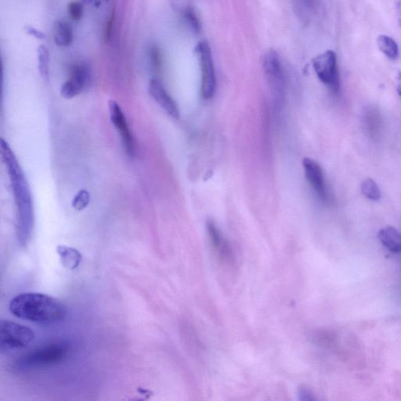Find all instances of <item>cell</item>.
Returning a JSON list of instances; mask_svg holds the SVG:
<instances>
[{"label":"cell","mask_w":401,"mask_h":401,"mask_svg":"<svg viewBox=\"0 0 401 401\" xmlns=\"http://www.w3.org/2000/svg\"><path fill=\"white\" fill-rule=\"evenodd\" d=\"M0 150L8 171L16 209V236L22 246L30 242L34 227V211L29 183L9 144L1 139Z\"/></svg>","instance_id":"obj_1"},{"label":"cell","mask_w":401,"mask_h":401,"mask_svg":"<svg viewBox=\"0 0 401 401\" xmlns=\"http://www.w3.org/2000/svg\"><path fill=\"white\" fill-rule=\"evenodd\" d=\"M9 309L19 319L40 324H55L68 315L67 306L60 300L38 293L18 295L11 299Z\"/></svg>","instance_id":"obj_2"},{"label":"cell","mask_w":401,"mask_h":401,"mask_svg":"<svg viewBox=\"0 0 401 401\" xmlns=\"http://www.w3.org/2000/svg\"><path fill=\"white\" fill-rule=\"evenodd\" d=\"M71 352V347L68 342L48 343L20 356L15 360L13 369L16 371H25L57 365L68 359Z\"/></svg>","instance_id":"obj_3"},{"label":"cell","mask_w":401,"mask_h":401,"mask_svg":"<svg viewBox=\"0 0 401 401\" xmlns=\"http://www.w3.org/2000/svg\"><path fill=\"white\" fill-rule=\"evenodd\" d=\"M35 341L31 328L8 320L0 321V351L24 349Z\"/></svg>","instance_id":"obj_4"},{"label":"cell","mask_w":401,"mask_h":401,"mask_svg":"<svg viewBox=\"0 0 401 401\" xmlns=\"http://www.w3.org/2000/svg\"><path fill=\"white\" fill-rule=\"evenodd\" d=\"M313 67L317 77L334 94L341 91V80L337 65V57L332 50L323 53L313 60Z\"/></svg>","instance_id":"obj_5"},{"label":"cell","mask_w":401,"mask_h":401,"mask_svg":"<svg viewBox=\"0 0 401 401\" xmlns=\"http://www.w3.org/2000/svg\"><path fill=\"white\" fill-rule=\"evenodd\" d=\"M198 55L200 71H202V85L200 92L205 99H210L216 92V80L213 56L208 43L200 42L196 48Z\"/></svg>","instance_id":"obj_6"},{"label":"cell","mask_w":401,"mask_h":401,"mask_svg":"<svg viewBox=\"0 0 401 401\" xmlns=\"http://www.w3.org/2000/svg\"><path fill=\"white\" fill-rule=\"evenodd\" d=\"M303 166L306 179L317 198L323 203L330 204L332 200L331 193L321 166L315 160L310 158L303 159Z\"/></svg>","instance_id":"obj_7"},{"label":"cell","mask_w":401,"mask_h":401,"mask_svg":"<svg viewBox=\"0 0 401 401\" xmlns=\"http://www.w3.org/2000/svg\"><path fill=\"white\" fill-rule=\"evenodd\" d=\"M91 82V70L84 63L72 67L71 76L60 87V94L64 98L71 99L80 95Z\"/></svg>","instance_id":"obj_8"},{"label":"cell","mask_w":401,"mask_h":401,"mask_svg":"<svg viewBox=\"0 0 401 401\" xmlns=\"http://www.w3.org/2000/svg\"><path fill=\"white\" fill-rule=\"evenodd\" d=\"M263 67L272 90L277 97H282L285 92L286 76L279 55L275 50H270L265 55Z\"/></svg>","instance_id":"obj_9"},{"label":"cell","mask_w":401,"mask_h":401,"mask_svg":"<svg viewBox=\"0 0 401 401\" xmlns=\"http://www.w3.org/2000/svg\"><path fill=\"white\" fill-rule=\"evenodd\" d=\"M110 119L113 124L120 133L122 144L128 154L130 157H135L136 154V142L135 137L127 124L126 117L122 111L121 106L114 100H109L108 102Z\"/></svg>","instance_id":"obj_10"},{"label":"cell","mask_w":401,"mask_h":401,"mask_svg":"<svg viewBox=\"0 0 401 401\" xmlns=\"http://www.w3.org/2000/svg\"><path fill=\"white\" fill-rule=\"evenodd\" d=\"M148 91L150 95L153 98L156 102L160 107L165 111L167 114L170 115L172 118H180V110L178 108L177 104L165 90L164 86L161 82L153 79L149 82Z\"/></svg>","instance_id":"obj_11"},{"label":"cell","mask_w":401,"mask_h":401,"mask_svg":"<svg viewBox=\"0 0 401 401\" xmlns=\"http://www.w3.org/2000/svg\"><path fill=\"white\" fill-rule=\"evenodd\" d=\"M207 231L211 246L219 253L220 258L227 261L232 260L233 254L229 244H228L226 239L222 236L215 222L211 220L207 222Z\"/></svg>","instance_id":"obj_12"},{"label":"cell","mask_w":401,"mask_h":401,"mask_svg":"<svg viewBox=\"0 0 401 401\" xmlns=\"http://www.w3.org/2000/svg\"><path fill=\"white\" fill-rule=\"evenodd\" d=\"M378 238L389 252L401 253V233L396 228L391 226L382 228L378 233Z\"/></svg>","instance_id":"obj_13"},{"label":"cell","mask_w":401,"mask_h":401,"mask_svg":"<svg viewBox=\"0 0 401 401\" xmlns=\"http://www.w3.org/2000/svg\"><path fill=\"white\" fill-rule=\"evenodd\" d=\"M57 253L61 264L68 270H76L82 263V255L76 249L66 246H58Z\"/></svg>","instance_id":"obj_14"},{"label":"cell","mask_w":401,"mask_h":401,"mask_svg":"<svg viewBox=\"0 0 401 401\" xmlns=\"http://www.w3.org/2000/svg\"><path fill=\"white\" fill-rule=\"evenodd\" d=\"M54 41L59 47H69L74 40L73 27L67 21H58L54 25Z\"/></svg>","instance_id":"obj_15"},{"label":"cell","mask_w":401,"mask_h":401,"mask_svg":"<svg viewBox=\"0 0 401 401\" xmlns=\"http://www.w3.org/2000/svg\"><path fill=\"white\" fill-rule=\"evenodd\" d=\"M377 43L378 48L388 58L396 60L398 58V46L391 37L386 35L378 36Z\"/></svg>","instance_id":"obj_16"},{"label":"cell","mask_w":401,"mask_h":401,"mask_svg":"<svg viewBox=\"0 0 401 401\" xmlns=\"http://www.w3.org/2000/svg\"><path fill=\"white\" fill-rule=\"evenodd\" d=\"M360 191L366 198L373 200V202H377L381 198L380 188L371 178H366L362 181Z\"/></svg>","instance_id":"obj_17"},{"label":"cell","mask_w":401,"mask_h":401,"mask_svg":"<svg viewBox=\"0 0 401 401\" xmlns=\"http://www.w3.org/2000/svg\"><path fill=\"white\" fill-rule=\"evenodd\" d=\"M381 122L380 115L376 109H369L367 111L364 124L369 135L375 137L378 135V130H380Z\"/></svg>","instance_id":"obj_18"},{"label":"cell","mask_w":401,"mask_h":401,"mask_svg":"<svg viewBox=\"0 0 401 401\" xmlns=\"http://www.w3.org/2000/svg\"><path fill=\"white\" fill-rule=\"evenodd\" d=\"M38 70L43 79L47 80L49 71V54L45 46H41L38 49Z\"/></svg>","instance_id":"obj_19"},{"label":"cell","mask_w":401,"mask_h":401,"mask_svg":"<svg viewBox=\"0 0 401 401\" xmlns=\"http://www.w3.org/2000/svg\"><path fill=\"white\" fill-rule=\"evenodd\" d=\"M91 194L85 189H82L78 192L73 200H72L71 205L74 209L77 211L84 210L91 203Z\"/></svg>","instance_id":"obj_20"},{"label":"cell","mask_w":401,"mask_h":401,"mask_svg":"<svg viewBox=\"0 0 401 401\" xmlns=\"http://www.w3.org/2000/svg\"><path fill=\"white\" fill-rule=\"evenodd\" d=\"M183 16L191 30L196 33H199L202 30V23L197 15L196 11L192 8H187L183 11Z\"/></svg>","instance_id":"obj_21"},{"label":"cell","mask_w":401,"mask_h":401,"mask_svg":"<svg viewBox=\"0 0 401 401\" xmlns=\"http://www.w3.org/2000/svg\"><path fill=\"white\" fill-rule=\"evenodd\" d=\"M83 12H84V9H83V5L80 1H71L69 4L68 13L71 20L75 21H79L82 19Z\"/></svg>","instance_id":"obj_22"},{"label":"cell","mask_w":401,"mask_h":401,"mask_svg":"<svg viewBox=\"0 0 401 401\" xmlns=\"http://www.w3.org/2000/svg\"><path fill=\"white\" fill-rule=\"evenodd\" d=\"M150 60L155 69H159L161 65V52L159 49L152 47L150 50Z\"/></svg>","instance_id":"obj_23"},{"label":"cell","mask_w":401,"mask_h":401,"mask_svg":"<svg viewBox=\"0 0 401 401\" xmlns=\"http://www.w3.org/2000/svg\"><path fill=\"white\" fill-rule=\"evenodd\" d=\"M114 21H115V11H113V14L110 16V18L106 24L105 31H104V38L106 42H108L111 37V34H113V25H114Z\"/></svg>","instance_id":"obj_24"},{"label":"cell","mask_w":401,"mask_h":401,"mask_svg":"<svg viewBox=\"0 0 401 401\" xmlns=\"http://www.w3.org/2000/svg\"><path fill=\"white\" fill-rule=\"evenodd\" d=\"M25 31L27 33V34L37 38V40L43 41L45 40L46 38V35L44 34V33L42 31L36 29V27H34L27 26L25 27Z\"/></svg>","instance_id":"obj_25"},{"label":"cell","mask_w":401,"mask_h":401,"mask_svg":"<svg viewBox=\"0 0 401 401\" xmlns=\"http://www.w3.org/2000/svg\"><path fill=\"white\" fill-rule=\"evenodd\" d=\"M298 3V7L301 8L310 10L313 8L314 0H296Z\"/></svg>","instance_id":"obj_26"},{"label":"cell","mask_w":401,"mask_h":401,"mask_svg":"<svg viewBox=\"0 0 401 401\" xmlns=\"http://www.w3.org/2000/svg\"><path fill=\"white\" fill-rule=\"evenodd\" d=\"M397 90L399 94V96L401 98V72L399 73L398 76V81H397Z\"/></svg>","instance_id":"obj_27"}]
</instances>
